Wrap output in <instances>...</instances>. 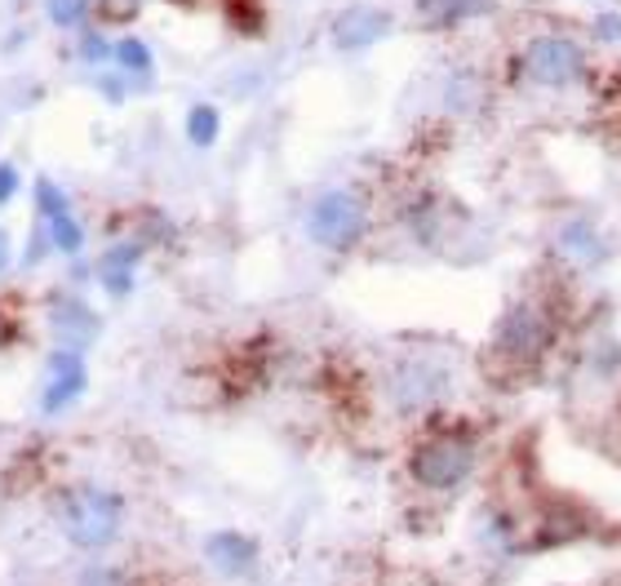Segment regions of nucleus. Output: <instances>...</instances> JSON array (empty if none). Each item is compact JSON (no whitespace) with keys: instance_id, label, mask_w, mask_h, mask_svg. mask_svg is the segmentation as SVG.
Masks as SVG:
<instances>
[{"instance_id":"nucleus-1","label":"nucleus","mask_w":621,"mask_h":586,"mask_svg":"<svg viewBox=\"0 0 621 586\" xmlns=\"http://www.w3.org/2000/svg\"><path fill=\"white\" fill-rule=\"evenodd\" d=\"M506 71L519 84L563 93V89H577V84L590 80V53L568 31H537L519 44V53H510Z\"/></svg>"},{"instance_id":"nucleus-2","label":"nucleus","mask_w":621,"mask_h":586,"mask_svg":"<svg viewBox=\"0 0 621 586\" xmlns=\"http://www.w3.org/2000/svg\"><path fill=\"white\" fill-rule=\"evenodd\" d=\"M479 466V435L470 426H430L408 448V475L430 493H457Z\"/></svg>"},{"instance_id":"nucleus-3","label":"nucleus","mask_w":621,"mask_h":586,"mask_svg":"<svg viewBox=\"0 0 621 586\" xmlns=\"http://www.w3.org/2000/svg\"><path fill=\"white\" fill-rule=\"evenodd\" d=\"M559 342V311L546 297H519L497 315L492 329V360L506 368H532L541 364Z\"/></svg>"},{"instance_id":"nucleus-4","label":"nucleus","mask_w":621,"mask_h":586,"mask_svg":"<svg viewBox=\"0 0 621 586\" xmlns=\"http://www.w3.org/2000/svg\"><path fill=\"white\" fill-rule=\"evenodd\" d=\"M120 515H124L120 493H106V488H98V484L67 488V493L58 497V524H62L67 542H75V546H84V550L106 546V542L120 533Z\"/></svg>"},{"instance_id":"nucleus-5","label":"nucleus","mask_w":621,"mask_h":586,"mask_svg":"<svg viewBox=\"0 0 621 586\" xmlns=\"http://www.w3.org/2000/svg\"><path fill=\"white\" fill-rule=\"evenodd\" d=\"M364 231H368V204L350 186H333L306 209V235L328 253H350L364 240Z\"/></svg>"},{"instance_id":"nucleus-6","label":"nucleus","mask_w":621,"mask_h":586,"mask_svg":"<svg viewBox=\"0 0 621 586\" xmlns=\"http://www.w3.org/2000/svg\"><path fill=\"white\" fill-rule=\"evenodd\" d=\"M386 391H390V400H395L404 413L435 408V404L444 400V391H448V368H444L439 360H421V355L399 360V364L390 368Z\"/></svg>"},{"instance_id":"nucleus-7","label":"nucleus","mask_w":621,"mask_h":586,"mask_svg":"<svg viewBox=\"0 0 621 586\" xmlns=\"http://www.w3.org/2000/svg\"><path fill=\"white\" fill-rule=\"evenodd\" d=\"M395 31V13L390 9H381V4H346V9H337L333 13V22H328V36H333V44L337 49H368V44H381L386 36Z\"/></svg>"},{"instance_id":"nucleus-8","label":"nucleus","mask_w":621,"mask_h":586,"mask_svg":"<svg viewBox=\"0 0 621 586\" xmlns=\"http://www.w3.org/2000/svg\"><path fill=\"white\" fill-rule=\"evenodd\" d=\"M554 249H559L563 262H572L581 271L603 266L608 253H612V244H608V235H603V226L594 218H563L559 231H554Z\"/></svg>"},{"instance_id":"nucleus-9","label":"nucleus","mask_w":621,"mask_h":586,"mask_svg":"<svg viewBox=\"0 0 621 586\" xmlns=\"http://www.w3.org/2000/svg\"><path fill=\"white\" fill-rule=\"evenodd\" d=\"M44 364H49V382H44L40 408H44V413H58V408H67L75 395H84L89 373H84L80 351H53Z\"/></svg>"},{"instance_id":"nucleus-10","label":"nucleus","mask_w":621,"mask_h":586,"mask_svg":"<svg viewBox=\"0 0 621 586\" xmlns=\"http://www.w3.org/2000/svg\"><path fill=\"white\" fill-rule=\"evenodd\" d=\"M501 0H413L417 9V22L430 27V31H452V27H466L475 18H488L497 13Z\"/></svg>"},{"instance_id":"nucleus-11","label":"nucleus","mask_w":621,"mask_h":586,"mask_svg":"<svg viewBox=\"0 0 621 586\" xmlns=\"http://www.w3.org/2000/svg\"><path fill=\"white\" fill-rule=\"evenodd\" d=\"M204 550H208L213 568H222L226 577H244L253 568V559H257V542L244 537V533H213Z\"/></svg>"},{"instance_id":"nucleus-12","label":"nucleus","mask_w":621,"mask_h":586,"mask_svg":"<svg viewBox=\"0 0 621 586\" xmlns=\"http://www.w3.org/2000/svg\"><path fill=\"white\" fill-rule=\"evenodd\" d=\"M142 262V244H115L106 249V257L98 262V275H102V289L124 297L133 289V266Z\"/></svg>"},{"instance_id":"nucleus-13","label":"nucleus","mask_w":621,"mask_h":586,"mask_svg":"<svg viewBox=\"0 0 621 586\" xmlns=\"http://www.w3.org/2000/svg\"><path fill=\"white\" fill-rule=\"evenodd\" d=\"M53 329H58L67 342L84 346V342L98 337V315H93L80 297H62V302H53Z\"/></svg>"},{"instance_id":"nucleus-14","label":"nucleus","mask_w":621,"mask_h":586,"mask_svg":"<svg viewBox=\"0 0 621 586\" xmlns=\"http://www.w3.org/2000/svg\"><path fill=\"white\" fill-rule=\"evenodd\" d=\"M217 133H222V111L213 102H195L186 111V142L200 146V151H208L217 142Z\"/></svg>"},{"instance_id":"nucleus-15","label":"nucleus","mask_w":621,"mask_h":586,"mask_svg":"<svg viewBox=\"0 0 621 586\" xmlns=\"http://www.w3.org/2000/svg\"><path fill=\"white\" fill-rule=\"evenodd\" d=\"M115 62H120L124 75H146L151 71V49L138 36H124V40H115Z\"/></svg>"},{"instance_id":"nucleus-16","label":"nucleus","mask_w":621,"mask_h":586,"mask_svg":"<svg viewBox=\"0 0 621 586\" xmlns=\"http://www.w3.org/2000/svg\"><path fill=\"white\" fill-rule=\"evenodd\" d=\"M49 240H53L62 253H80L84 231H80V222H75L71 213H58V218H49Z\"/></svg>"},{"instance_id":"nucleus-17","label":"nucleus","mask_w":621,"mask_h":586,"mask_svg":"<svg viewBox=\"0 0 621 586\" xmlns=\"http://www.w3.org/2000/svg\"><path fill=\"white\" fill-rule=\"evenodd\" d=\"M590 40L599 44H621V9H599L590 18Z\"/></svg>"},{"instance_id":"nucleus-18","label":"nucleus","mask_w":621,"mask_h":586,"mask_svg":"<svg viewBox=\"0 0 621 586\" xmlns=\"http://www.w3.org/2000/svg\"><path fill=\"white\" fill-rule=\"evenodd\" d=\"M35 204H40V213H44V218L71 213V209H67V195H62V191H58V182H49V178H40V182H35Z\"/></svg>"},{"instance_id":"nucleus-19","label":"nucleus","mask_w":621,"mask_h":586,"mask_svg":"<svg viewBox=\"0 0 621 586\" xmlns=\"http://www.w3.org/2000/svg\"><path fill=\"white\" fill-rule=\"evenodd\" d=\"M44 4H49V22L58 27H75L89 13V0H44Z\"/></svg>"},{"instance_id":"nucleus-20","label":"nucleus","mask_w":621,"mask_h":586,"mask_svg":"<svg viewBox=\"0 0 621 586\" xmlns=\"http://www.w3.org/2000/svg\"><path fill=\"white\" fill-rule=\"evenodd\" d=\"M80 58H89V62H102V58H115V44H106L98 31H84L80 36Z\"/></svg>"},{"instance_id":"nucleus-21","label":"nucleus","mask_w":621,"mask_h":586,"mask_svg":"<svg viewBox=\"0 0 621 586\" xmlns=\"http://www.w3.org/2000/svg\"><path fill=\"white\" fill-rule=\"evenodd\" d=\"M75 586H129V582H124L115 568H89V573H84Z\"/></svg>"},{"instance_id":"nucleus-22","label":"nucleus","mask_w":621,"mask_h":586,"mask_svg":"<svg viewBox=\"0 0 621 586\" xmlns=\"http://www.w3.org/2000/svg\"><path fill=\"white\" fill-rule=\"evenodd\" d=\"M13 191H18V169L9 160H0V204H9Z\"/></svg>"},{"instance_id":"nucleus-23","label":"nucleus","mask_w":621,"mask_h":586,"mask_svg":"<svg viewBox=\"0 0 621 586\" xmlns=\"http://www.w3.org/2000/svg\"><path fill=\"white\" fill-rule=\"evenodd\" d=\"M98 89H102L111 102H124V93H129V89H124V80H111V75H102V84H98Z\"/></svg>"},{"instance_id":"nucleus-24","label":"nucleus","mask_w":621,"mask_h":586,"mask_svg":"<svg viewBox=\"0 0 621 586\" xmlns=\"http://www.w3.org/2000/svg\"><path fill=\"white\" fill-rule=\"evenodd\" d=\"M9 266V231H0V271Z\"/></svg>"}]
</instances>
